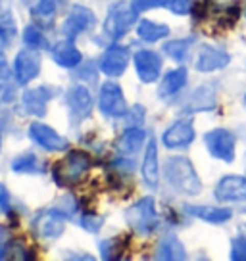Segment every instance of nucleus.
I'll use <instances>...</instances> for the list:
<instances>
[{"label": "nucleus", "mask_w": 246, "mask_h": 261, "mask_svg": "<svg viewBox=\"0 0 246 261\" xmlns=\"http://www.w3.org/2000/svg\"><path fill=\"white\" fill-rule=\"evenodd\" d=\"M165 179L175 190L183 194L196 196L202 190V182L198 179L192 163L187 158H171L165 163Z\"/></svg>", "instance_id": "obj_1"}, {"label": "nucleus", "mask_w": 246, "mask_h": 261, "mask_svg": "<svg viewBox=\"0 0 246 261\" xmlns=\"http://www.w3.org/2000/svg\"><path fill=\"white\" fill-rule=\"evenodd\" d=\"M90 155L85 152H69V154L54 167V177L56 182L62 187H73L90 169Z\"/></svg>", "instance_id": "obj_2"}, {"label": "nucleus", "mask_w": 246, "mask_h": 261, "mask_svg": "<svg viewBox=\"0 0 246 261\" xmlns=\"http://www.w3.org/2000/svg\"><path fill=\"white\" fill-rule=\"evenodd\" d=\"M154 200L152 198H142L135 205L127 210V221L137 232L140 234H150L158 225L156 207H154Z\"/></svg>", "instance_id": "obj_3"}, {"label": "nucleus", "mask_w": 246, "mask_h": 261, "mask_svg": "<svg viewBox=\"0 0 246 261\" xmlns=\"http://www.w3.org/2000/svg\"><path fill=\"white\" fill-rule=\"evenodd\" d=\"M204 142L208 152L222 160V162L231 163L235 160V135L227 129H213L204 135Z\"/></svg>", "instance_id": "obj_4"}, {"label": "nucleus", "mask_w": 246, "mask_h": 261, "mask_svg": "<svg viewBox=\"0 0 246 261\" xmlns=\"http://www.w3.org/2000/svg\"><path fill=\"white\" fill-rule=\"evenodd\" d=\"M137 19V12L133 10V6H115L112 8V12L108 14V19H106V33L112 37V39H117V37H121L123 33L129 31V27L133 25V21Z\"/></svg>", "instance_id": "obj_5"}, {"label": "nucleus", "mask_w": 246, "mask_h": 261, "mask_svg": "<svg viewBox=\"0 0 246 261\" xmlns=\"http://www.w3.org/2000/svg\"><path fill=\"white\" fill-rule=\"evenodd\" d=\"M215 198L219 202H242L246 200V177L227 175L215 187Z\"/></svg>", "instance_id": "obj_6"}, {"label": "nucleus", "mask_w": 246, "mask_h": 261, "mask_svg": "<svg viewBox=\"0 0 246 261\" xmlns=\"http://www.w3.org/2000/svg\"><path fill=\"white\" fill-rule=\"evenodd\" d=\"M100 110L112 117H119V115L127 114L123 92L115 83H106L100 90Z\"/></svg>", "instance_id": "obj_7"}, {"label": "nucleus", "mask_w": 246, "mask_h": 261, "mask_svg": "<svg viewBox=\"0 0 246 261\" xmlns=\"http://www.w3.org/2000/svg\"><path fill=\"white\" fill-rule=\"evenodd\" d=\"M64 215L56 210H50V212L41 213L33 223V228L37 232V237L41 238H54L60 237L62 230H64Z\"/></svg>", "instance_id": "obj_8"}, {"label": "nucleus", "mask_w": 246, "mask_h": 261, "mask_svg": "<svg viewBox=\"0 0 246 261\" xmlns=\"http://www.w3.org/2000/svg\"><path fill=\"white\" fill-rule=\"evenodd\" d=\"M135 65H137V73H139L140 81L154 83L162 69V58L158 56L156 52L140 50L135 56Z\"/></svg>", "instance_id": "obj_9"}, {"label": "nucleus", "mask_w": 246, "mask_h": 261, "mask_svg": "<svg viewBox=\"0 0 246 261\" xmlns=\"http://www.w3.org/2000/svg\"><path fill=\"white\" fill-rule=\"evenodd\" d=\"M194 140V127L189 119H181L173 123L169 129L164 133V144L167 148H179L187 146Z\"/></svg>", "instance_id": "obj_10"}, {"label": "nucleus", "mask_w": 246, "mask_h": 261, "mask_svg": "<svg viewBox=\"0 0 246 261\" xmlns=\"http://www.w3.org/2000/svg\"><path fill=\"white\" fill-rule=\"evenodd\" d=\"M39 67H41V58L37 52H31V50L19 52L16 58V65H14L17 83H21V85L29 83L35 75L39 73Z\"/></svg>", "instance_id": "obj_11"}, {"label": "nucleus", "mask_w": 246, "mask_h": 261, "mask_svg": "<svg viewBox=\"0 0 246 261\" xmlns=\"http://www.w3.org/2000/svg\"><path fill=\"white\" fill-rule=\"evenodd\" d=\"M127 60H129V54H127V48L123 46H110L106 50V54L100 60V69L104 71L110 77H117L125 71L127 67Z\"/></svg>", "instance_id": "obj_12"}, {"label": "nucleus", "mask_w": 246, "mask_h": 261, "mask_svg": "<svg viewBox=\"0 0 246 261\" xmlns=\"http://www.w3.org/2000/svg\"><path fill=\"white\" fill-rule=\"evenodd\" d=\"M229 54L222 48H215V46H202L200 54L196 60V69L198 71H215V69H222L229 64Z\"/></svg>", "instance_id": "obj_13"}, {"label": "nucleus", "mask_w": 246, "mask_h": 261, "mask_svg": "<svg viewBox=\"0 0 246 261\" xmlns=\"http://www.w3.org/2000/svg\"><path fill=\"white\" fill-rule=\"evenodd\" d=\"M94 23V16H92V12L89 8H83V6H77V8L71 10V14L67 16V19L64 21V27H62V31L66 37H75V35H79L81 31H85L87 27Z\"/></svg>", "instance_id": "obj_14"}, {"label": "nucleus", "mask_w": 246, "mask_h": 261, "mask_svg": "<svg viewBox=\"0 0 246 261\" xmlns=\"http://www.w3.org/2000/svg\"><path fill=\"white\" fill-rule=\"evenodd\" d=\"M29 137H31L37 144L48 148V150H62V148H66V144H67L66 139H62L56 130H52L50 127L41 125V123H33V125L29 127Z\"/></svg>", "instance_id": "obj_15"}, {"label": "nucleus", "mask_w": 246, "mask_h": 261, "mask_svg": "<svg viewBox=\"0 0 246 261\" xmlns=\"http://www.w3.org/2000/svg\"><path fill=\"white\" fill-rule=\"evenodd\" d=\"M90 104H92V100L85 87H73L67 92V106L71 110L73 117H77V121L87 117V114L90 112Z\"/></svg>", "instance_id": "obj_16"}, {"label": "nucleus", "mask_w": 246, "mask_h": 261, "mask_svg": "<svg viewBox=\"0 0 246 261\" xmlns=\"http://www.w3.org/2000/svg\"><path fill=\"white\" fill-rule=\"evenodd\" d=\"M185 212L206 223H225L233 215L227 207H208V205H185Z\"/></svg>", "instance_id": "obj_17"}, {"label": "nucleus", "mask_w": 246, "mask_h": 261, "mask_svg": "<svg viewBox=\"0 0 246 261\" xmlns=\"http://www.w3.org/2000/svg\"><path fill=\"white\" fill-rule=\"evenodd\" d=\"M215 106V90L212 85H204L194 90L187 104V112H206Z\"/></svg>", "instance_id": "obj_18"}, {"label": "nucleus", "mask_w": 246, "mask_h": 261, "mask_svg": "<svg viewBox=\"0 0 246 261\" xmlns=\"http://www.w3.org/2000/svg\"><path fill=\"white\" fill-rule=\"evenodd\" d=\"M142 177L148 187L158 185V148L156 140H150L144 154V163H142Z\"/></svg>", "instance_id": "obj_19"}, {"label": "nucleus", "mask_w": 246, "mask_h": 261, "mask_svg": "<svg viewBox=\"0 0 246 261\" xmlns=\"http://www.w3.org/2000/svg\"><path fill=\"white\" fill-rule=\"evenodd\" d=\"M52 56H54V60H56V64L64 65V67H73V65H77L79 62H81L79 50L75 48L69 41L56 44L54 50H52Z\"/></svg>", "instance_id": "obj_20"}, {"label": "nucleus", "mask_w": 246, "mask_h": 261, "mask_svg": "<svg viewBox=\"0 0 246 261\" xmlns=\"http://www.w3.org/2000/svg\"><path fill=\"white\" fill-rule=\"evenodd\" d=\"M187 83V69L179 67V69H173L164 77V81L160 85V96H171L175 92H179Z\"/></svg>", "instance_id": "obj_21"}, {"label": "nucleus", "mask_w": 246, "mask_h": 261, "mask_svg": "<svg viewBox=\"0 0 246 261\" xmlns=\"http://www.w3.org/2000/svg\"><path fill=\"white\" fill-rule=\"evenodd\" d=\"M137 33H139V37L142 41L154 42V41H160V39L167 37V35H169V27L162 23H156V21H150V19H142L139 23V27H137Z\"/></svg>", "instance_id": "obj_22"}, {"label": "nucleus", "mask_w": 246, "mask_h": 261, "mask_svg": "<svg viewBox=\"0 0 246 261\" xmlns=\"http://www.w3.org/2000/svg\"><path fill=\"white\" fill-rule=\"evenodd\" d=\"M158 259H185L187 253H185V248L175 237H165L160 246H158Z\"/></svg>", "instance_id": "obj_23"}, {"label": "nucleus", "mask_w": 246, "mask_h": 261, "mask_svg": "<svg viewBox=\"0 0 246 261\" xmlns=\"http://www.w3.org/2000/svg\"><path fill=\"white\" fill-rule=\"evenodd\" d=\"M46 100H48V92H46V89H35V90H29V92H25V96H23L25 110H27L29 114L44 115Z\"/></svg>", "instance_id": "obj_24"}, {"label": "nucleus", "mask_w": 246, "mask_h": 261, "mask_svg": "<svg viewBox=\"0 0 246 261\" xmlns=\"http://www.w3.org/2000/svg\"><path fill=\"white\" fill-rule=\"evenodd\" d=\"M142 140H144V130L135 127V129H129L123 133V137L117 142V148L121 150L123 154H135L140 148V144H142Z\"/></svg>", "instance_id": "obj_25"}, {"label": "nucleus", "mask_w": 246, "mask_h": 261, "mask_svg": "<svg viewBox=\"0 0 246 261\" xmlns=\"http://www.w3.org/2000/svg\"><path fill=\"white\" fill-rule=\"evenodd\" d=\"M192 39H181V41H169L165 42L164 46V52L167 56L175 60V62H183L187 54H189V48L192 46Z\"/></svg>", "instance_id": "obj_26"}, {"label": "nucleus", "mask_w": 246, "mask_h": 261, "mask_svg": "<svg viewBox=\"0 0 246 261\" xmlns=\"http://www.w3.org/2000/svg\"><path fill=\"white\" fill-rule=\"evenodd\" d=\"M29 8H31V14L37 19H44V23H46V19H50V17L54 16L56 0H33Z\"/></svg>", "instance_id": "obj_27"}, {"label": "nucleus", "mask_w": 246, "mask_h": 261, "mask_svg": "<svg viewBox=\"0 0 246 261\" xmlns=\"http://www.w3.org/2000/svg\"><path fill=\"white\" fill-rule=\"evenodd\" d=\"M12 167H14L16 171H27V173H35L41 169L39 160H37L35 155H21V158H17L16 162L12 163Z\"/></svg>", "instance_id": "obj_28"}, {"label": "nucleus", "mask_w": 246, "mask_h": 261, "mask_svg": "<svg viewBox=\"0 0 246 261\" xmlns=\"http://www.w3.org/2000/svg\"><path fill=\"white\" fill-rule=\"evenodd\" d=\"M25 37H23V41L31 46L33 50H37V48H44L46 46V39H44V35H42L37 27H27L25 29V33H23Z\"/></svg>", "instance_id": "obj_29"}, {"label": "nucleus", "mask_w": 246, "mask_h": 261, "mask_svg": "<svg viewBox=\"0 0 246 261\" xmlns=\"http://www.w3.org/2000/svg\"><path fill=\"white\" fill-rule=\"evenodd\" d=\"M119 252H123V240L121 238H112L102 244V257H110L114 259L119 255Z\"/></svg>", "instance_id": "obj_30"}, {"label": "nucleus", "mask_w": 246, "mask_h": 261, "mask_svg": "<svg viewBox=\"0 0 246 261\" xmlns=\"http://www.w3.org/2000/svg\"><path fill=\"white\" fill-rule=\"evenodd\" d=\"M206 4L222 14H233L237 10V0H206Z\"/></svg>", "instance_id": "obj_31"}, {"label": "nucleus", "mask_w": 246, "mask_h": 261, "mask_svg": "<svg viewBox=\"0 0 246 261\" xmlns=\"http://www.w3.org/2000/svg\"><path fill=\"white\" fill-rule=\"evenodd\" d=\"M231 257L235 261H246V238L237 237L231 242Z\"/></svg>", "instance_id": "obj_32"}, {"label": "nucleus", "mask_w": 246, "mask_h": 261, "mask_svg": "<svg viewBox=\"0 0 246 261\" xmlns=\"http://www.w3.org/2000/svg\"><path fill=\"white\" fill-rule=\"evenodd\" d=\"M167 10H171L173 14H189L190 12V0H165Z\"/></svg>", "instance_id": "obj_33"}, {"label": "nucleus", "mask_w": 246, "mask_h": 261, "mask_svg": "<svg viewBox=\"0 0 246 261\" xmlns=\"http://www.w3.org/2000/svg\"><path fill=\"white\" fill-rule=\"evenodd\" d=\"M165 0H133V10L139 14V12H144V10L150 8H158L162 6Z\"/></svg>", "instance_id": "obj_34"}, {"label": "nucleus", "mask_w": 246, "mask_h": 261, "mask_svg": "<svg viewBox=\"0 0 246 261\" xmlns=\"http://www.w3.org/2000/svg\"><path fill=\"white\" fill-rule=\"evenodd\" d=\"M8 252H14V253H8V257H16V259H29V257H31L29 250H27L23 244H19V242L10 246Z\"/></svg>", "instance_id": "obj_35"}, {"label": "nucleus", "mask_w": 246, "mask_h": 261, "mask_svg": "<svg viewBox=\"0 0 246 261\" xmlns=\"http://www.w3.org/2000/svg\"><path fill=\"white\" fill-rule=\"evenodd\" d=\"M81 225L87 228V230H90V232H96L100 228V225H102V221H100L99 217H94V215H83Z\"/></svg>", "instance_id": "obj_36"}, {"label": "nucleus", "mask_w": 246, "mask_h": 261, "mask_svg": "<svg viewBox=\"0 0 246 261\" xmlns=\"http://www.w3.org/2000/svg\"><path fill=\"white\" fill-rule=\"evenodd\" d=\"M0 75H2V77L6 75V64H4V60H2V58H0Z\"/></svg>", "instance_id": "obj_37"}, {"label": "nucleus", "mask_w": 246, "mask_h": 261, "mask_svg": "<svg viewBox=\"0 0 246 261\" xmlns=\"http://www.w3.org/2000/svg\"><path fill=\"white\" fill-rule=\"evenodd\" d=\"M0 257H4V253H2V248H0Z\"/></svg>", "instance_id": "obj_38"}, {"label": "nucleus", "mask_w": 246, "mask_h": 261, "mask_svg": "<svg viewBox=\"0 0 246 261\" xmlns=\"http://www.w3.org/2000/svg\"><path fill=\"white\" fill-rule=\"evenodd\" d=\"M244 16H246V8H244Z\"/></svg>", "instance_id": "obj_39"}, {"label": "nucleus", "mask_w": 246, "mask_h": 261, "mask_svg": "<svg viewBox=\"0 0 246 261\" xmlns=\"http://www.w3.org/2000/svg\"><path fill=\"white\" fill-rule=\"evenodd\" d=\"M244 104H246V96H244Z\"/></svg>", "instance_id": "obj_40"}, {"label": "nucleus", "mask_w": 246, "mask_h": 261, "mask_svg": "<svg viewBox=\"0 0 246 261\" xmlns=\"http://www.w3.org/2000/svg\"><path fill=\"white\" fill-rule=\"evenodd\" d=\"M244 228H246V225H244Z\"/></svg>", "instance_id": "obj_41"}]
</instances>
